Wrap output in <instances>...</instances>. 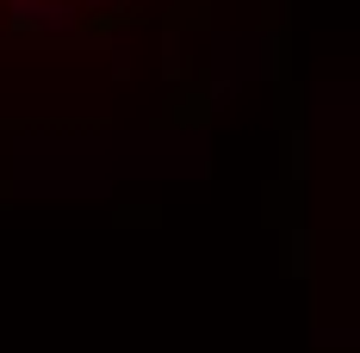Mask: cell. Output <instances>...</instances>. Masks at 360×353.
Masks as SVG:
<instances>
[{"instance_id": "cell-1", "label": "cell", "mask_w": 360, "mask_h": 353, "mask_svg": "<svg viewBox=\"0 0 360 353\" xmlns=\"http://www.w3.org/2000/svg\"><path fill=\"white\" fill-rule=\"evenodd\" d=\"M6 13H25V6H56V0H0Z\"/></svg>"}]
</instances>
